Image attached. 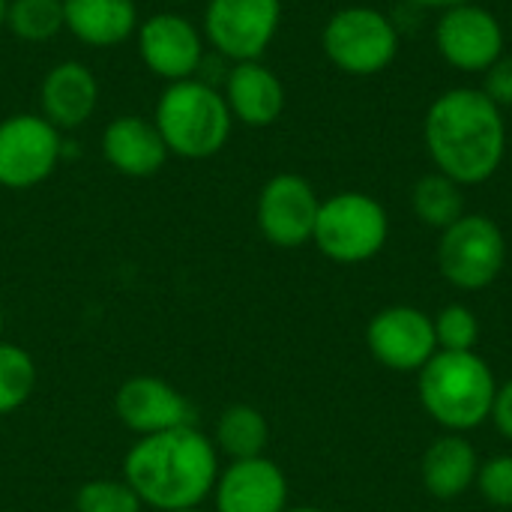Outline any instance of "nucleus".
Here are the masks:
<instances>
[{"instance_id": "nucleus-1", "label": "nucleus", "mask_w": 512, "mask_h": 512, "mask_svg": "<svg viewBox=\"0 0 512 512\" xmlns=\"http://www.w3.org/2000/svg\"><path fill=\"white\" fill-rule=\"evenodd\" d=\"M423 138L435 168L459 186L492 180L507 153L504 114L477 87L441 93L426 111Z\"/></svg>"}, {"instance_id": "nucleus-2", "label": "nucleus", "mask_w": 512, "mask_h": 512, "mask_svg": "<svg viewBox=\"0 0 512 512\" xmlns=\"http://www.w3.org/2000/svg\"><path fill=\"white\" fill-rule=\"evenodd\" d=\"M219 450L195 426L138 438L123 459V480L144 507L159 512L201 507L219 477Z\"/></svg>"}, {"instance_id": "nucleus-3", "label": "nucleus", "mask_w": 512, "mask_h": 512, "mask_svg": "<svg viewBox=\"0 0 512 512\" xmlns=\"http://www.w3.org/2000/svg\"><path fill=\"white\" fill-rule=\"evenodd\" d=\"M417 393L444 432L468 435L492 420L498 378L477 351H438L417 372Z\"/></svg>"}, {"instance_id": "nucleus-4", "label": "nucleus", "mask_w": 512, "mask_h": 512, "mask_svg": "<svg viewBox=\"0 0 512 512\" xmlns=\"http://www.w3.org/2000/svg\"><path fill=\"white\" fill-rule=\"evenodd\" d=\"M153 123L171 156L198 162L216 156L228 144L234 117L213 84L186 78L165 84L156 99Z\"/></svg>"}, {"instance_id": "nucleus-5", "label": "nucleus", "mask_w": 512, "mask_h": 512, "mask_svg": "<svg viewBox=\"0 0 512 512\" xmlns=\"http://www.w3.org/2000/svg\"><path fill=\"white\" fill-rule=\"evenodd\" d=\"M390 237L384 204L366 192H339L321 201L312 243L333 264H366L381 255Z\"/></svg>"}, {"instance_id": "nucleus-6", "label": "nucleus", "mask_w": 512, "mask_h": 512, "mask_svg": "<svg viewBox=\"0 0 512 512\" xmlns=\"http://www.w3.org/2000/svg\"><path fill=\"white\" fill-rule=\"evenodd\" d=\"M321 48L339 72L369 78L396 60L399 27L381 9L345 6L327 18L321 30Z\"/></svg>"}, {"instance_id": "nucleus-7", "label": "nucleus", "mask_w": 512, "mask_h": 512, "mask_svg": "<svg viewBox=\"0 0 512 512\" xmlns=\"http://www.w3.org/2000/svg\"><path fill=\"white\" fill-rule=\"evenodd\" d=\"M438 273L456 291H486L507 264V237L501 225L483 213H465L459 222L441 231Z\"/></svg>"}, {"instance_id": "nucleus-8", "label": "nucleus", "mask_w": 512, "mask_h": 512, "mask_svg": "<svg viewBox=\"0 0 512 512\" xmlns=\"http://www.w3.org/2000/svg\"><path fill=\"white\" fill-rule=\"evenodd\" d=\"M282 24V0H207L204 42L231 63L261 60Z\"/></svg>"}, {"instance_id": "nucleus-9", "label": "nucleus", "mask_w": 512, "mask_h": 512, "mask_svg": "<svg viewBox=\"0 0 512 512\" xmlns=\"http://www.w3.org/2000/svg\"><path fill=\"white\" fill-rule=\"evenodd\" d=\"M63 156L60 129L42 114H9L0 120V186L21 192L45 183Z\"/></svg>"}, {"instance_id": "nucleus-10", "label": "nucleus", "mask_w": 512, "mask_h": 512, "mask_svg": "<svg viewBox=\"0 0 512 512\" xmlns=\"http://www.w3.org/2000/svg\"><path fill=\"white\" fill-rule=\"evenodd\" d=\"M321 198L315 186L291 171L270 177L255 204V222L267 243L276 249H300L312 243L315 222H318Z\"/></svg>"}, {"instance_id": "nucleus-11", "label": "nucleus", "mask_w": 512, "mask_h": 512, "mask_svg": "<svg viewBox=\"0 0 512 512\" xmlns=\"http://www.w3.org/2000/svg\"><path fill=\"white\" fill-rule=\"evenodd\" d=\"M366 348L384 369L417 375L438 354L432 315L417 306H387L366 324Z\"/></svg>"}, {"instance_id": "nucleus-12", "label": "nucleus", "mask_w": 512, "mask_h": 512, "mask_svg": "<svg viewBox=\"0 0 512 512\" xmlns=\"http://www.w3.org/2000/svg\"><path fill=\"white\" fill-rule=\"evenodd\" d=\"M438 54L459 72H486L504 54V27L495 12L480 3H465L441 12L435 24Z\"/></svg>"}, {"instance_id": "nucleus-13", "label": "nucleus", "mask_w": 512, "mask_h": 512, "mask_svg": "<svg viewBox=\"0 0 512 512\" xmlns=\"http://www.w3.org/2000/svg\"><path fill=\"white\" fill-rule=\"evenodd\" d=\"M138 57L165 84L195 78L204 60V33L180 12H153L135 30Z\"/></svg>"}, {"instance_id": "nucleus-14", "label": "nucleus", "mask_w": 512, "mask_h": 512, "mask_svg": "<svg viewBox=\"0 0 512 512\" xmlns=\"http://www.w3.org/2000/svg\"><path fill=\"white\" fill-rule=\"evenodd\" d=\"M117 420L138 438L192 426L189 399L156 375H132L114 393Z\"/></svg>"}, {"instance_id": "nucleus-15", "label": "nucleus", "mask_w": 512, "mask_h": 512, "mask_svg": "<svg viewBox=\"0 0 512 512\" xmlns=\"http://www.w3.org/2000/svg\"><path fill=\"white\" fill-rule=\"evenodd\" d=\"M216 512H285L288 510V477L267 459L228 462L213 486Z\"/></svg>"}, {"instance_id": "nucleus-16", "label": "nucleus", "mask_w": 512, "mask_h": 512, "mask_svg": "<svg viewBox=\"0 0 512 512\" xmlns=\"http://www.w3.org/2000/svg\"><path fill=\"white\" fill-rule=\"evenodd\" d=\"M99 105V78L81 60H60L54 63L39 84V114L63 129L84 126Z\"/></svg>"}, {"instance_id": "nucleus-17", "label": "nucleus", "mask_w": 512, "mask_h": 512, "mask_svg": "<svg viewBox=\"0 0 512 512\" xmlns=\"http://www.w3.org/2000/svg\"><path fill=\"white\" fill-rule=\"evenodd\" d=\"M222 96H225L231 117L252 129L273 126L282 117L285 99H288L282 78L261 60L231 63Z\"/></svg>"}, {"instance_id": "nucleus-18", "label": "nucleus", "mask_w": 512, "mask_h": 512, "mask_svg": "<svg viewBox=\"0 0 512 512\" xmlns=\"http://www.w3.org/2000/svg\"><path fill=\"white\" fill-rule=\"evenodd\" d=\"M102 156L117 174L141 180L159 174L171 153L153 120L123 114L102 129Z\"/></svg>"}, {"instance_id": "nucleus-19", "label": "nucleus", "mask_w": 512, "mask_h": 512, "mask_svg": "<svg viewBox=\"0 0 512 512\" xmlns=\"http://www.w3.org/2000/svg\"><path fill=\"white\" fill-rule=\"evenodd\" d=\"M477 471H480V456L474 444L468 441V435H456V432H444L441 438H435L420 459L423 489L435 501H456L468 495L477 483Z\"/></svg>"}, {"instance_id": "nucleus-20", "label": "nucleus", "mask_w": 512, "mask_h": 512, "mask_svg": "<svg viewBox=\"0 0 512 512\" xmlns=\"http://www.w3.org/2000/svg\"><path fill=\"white\" fill-rule=\"evenodd\" d=\"M63 24L87 48H114L135 36L141 18L135 0H63Z\"/></svg>"}, {"instance_id": "nucleus-21", "label": "nucleus", "mask_w": 512, "mask_h": 512, "mask_svg": "<svg viewBox=\"0 0 512 512\" xmlns=\"http://www.w3.org/2000/svg\"><path fill=\"white\" fill-rule=\"evenodd\" d=\"M213 444L231 462L258 459L270 444V423L255 405H228L216 420Z\"/></svg>"}, {"instance_id": "nucleus-22", "label": "nucleus", "mask_w": 512, "mask_h": 512, "mask_svg": "<svg viewBox=\"0 0 512 512\" xmlns=\"http://www.w3.org/2000/svg\"><path fill=\"white\" fill-rule=\"evenodd\" d=\"M411 210L414 216L435 228L444 231L453 222H459L468 210H465V186H459L456 180L444 177L441 171H432L426 177H420L411 189Z\"/></svg>"}, {"instance_id": "nucleus-23", "label": "nucleus", "mask_w": 512, "mask_h": 512, "mask_svg": "<svg viewBox=\"0 0 512 512\" xmlns=\"http://www.w3.org/2000/svg\"><path fill=\"white\" fill-rule=\"evenodd\" d=\"M6 30L30 45L54 39L63 24V0H9Z\"/></svg>"}, {"instance_id": "nucleus-24", "label": "nucleus", "mask_w": 512, "mask_h": 512, "mask_svg": "<svg viewBox=\"0 0 512 512\" xmlns=\"http://www.w3.org/2000/svg\"><path fill=\"white\" fill-rule=\"evenodd\" d=\"M33 390H36L33 357L21 345L0 339V417L27 405Z\"/></svg>"}, {"instance_id": "nucleus-25", "label": "nucleus", "mask_w": 512, "mask_h": 512, "mask_svg": "<svg viewBox=\"0 0 512 512\" xmlns=\"http://www.w3.org/2000/svg\"><path fill=\"white\" fill-rule=\"evenodd\" d=\"M438 351H474L480 342V318L465 303H450L432 315Z\"/></svg>"}, {"instance_id": "nucleus-26", "label": "nucleus", "mask_w": 512, "mask_h": 512, "mask_svg": "<svg viewBox=\"0 0 512 512\" xmlns=\"http://www.w3.org/2000/svg\"><path fill=\"white\" fill-rule=\"evenodd\" d=\"M144 504L135 489L120 480H87L75 492V512H141Z\"/></svg>"}, {"instance_id": "nucleus-27", "label": "nucleus", "mask_w": 512, "mask_h": 512, "mask_svg": "<svg viewBox=\"0 0 512 512\" xmlns=\"http://www.w3.org/2000/svg\"><path fill=\"white\" fill-rule=\"evenodd\" d=\"M474 489L480 492V498L486 504H492L498 510H512V453L480 459Z\"/></svg>"}, {"instance_id": "nucleus-28", "label": "nucleus", "mask_w": 512, "mask_h": 512, "mask_svg": "<svg viewBox=\"0 0 512 512\" xmlns=\"http://www.w3.org/2000/svg\"><path fill=\"white\" fill-rule=\"evenodd\" d=\"M483 75V93L498 108H512V54H501Z\"/></svg>"}, {"instance_id": "nucleus-29", "label": "nucleus", "mask_w": 512, "mask_h": 512, "mask_svg": "<svg viewBox=\"0 0 512 512\" xmlns=\"http://www.w3.org/2000/svg\"><path fill=\"white\" fill-rule=\"evenodd\" d=\"M492 423H495L501 438L512 441V378H507L504 384H498V396H495V408H492Z\"/></svg>"}, {"instance_id": "nucleus-30", "label": "nucleus", "mask_w": 512, "mask_h": 512, "mask_svg": "<svg viewBox=\"0 0 512 512\" xmlns=\"http://www.w3.org/2000/svg\"><path fill=\"white\" fill-rule=\"evenodd\" d=\"M417 6H426V9H438V12H447V9H456V6H465V3H477V0H411Z\"/></svg>"}, {"instance_id": "nucleus-31", "label": "nucleus", "mask_w": 512, "mask_h": 512, "mask_svg": "<svg viewBox=\"0 0 512 512\" xmlns=\"http://www.w3.org/2000/svg\"><path fill=\"white\" fill-rule=\"evenodd\" d=\"M6 9H9V0H0V30L6 27Z\"/></svg>"}, {"instance_id": "nucleus-32", "label": "nucleus", "mask_w": 512, "mask_h": 512, "mask_svg": "<svg viewBox=\"0 0 512 512\" xmlns=\"http://www.w3.org/2000/svg\"><path fill=\"white\" fill-rule=\"evenodd\" d=\"M285 512H327V510H321V507H288Z\"/></svg>"}, {"instance_id": "nucleus-33", "label": "nucleus", "mask_w": 512, "mask_h": 512, "mask_svg": "<svg viewBox=\"0 0 512 512\" xmlns=\"http://www.w3.org/2000/svg\"><path fill=\"white\" fill-rule=\"evenodd\" d=\"M171 512H201L198 507H189V510H171Z\"/></svg>"}, {"instance_id": "nucleus-34", "label": "nucleus", "mask_w": 512, "mask_h": 512, "mask_svg": "<svg viewBox=\"0 0 512 512\" xmlns=\"http://www.w3.org/2000/svg\"><path fill=\"white\" fill-rule=\"evenodd\" d=\"M0 336H3V309H0Z\"/></svg>"}, {"instance_id": "nucleus-35", "label": "nucleus", "mask_w": 512, "mask_h": 512, "mask_svg": "<svg viewBox=\"0 0 512 512\" xmlns=\"http://www.w3.org/2000/svg\"><path fill=\"white\" fill-rule=\"evenodd\" d=\"M168 3H189V0H168Z\"/></svg>"}]
</instances>
